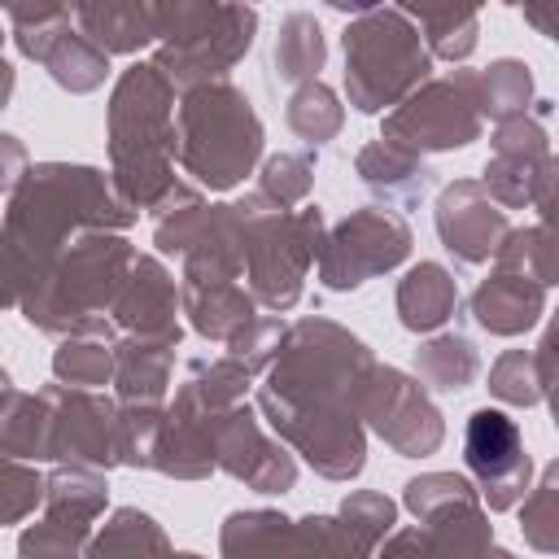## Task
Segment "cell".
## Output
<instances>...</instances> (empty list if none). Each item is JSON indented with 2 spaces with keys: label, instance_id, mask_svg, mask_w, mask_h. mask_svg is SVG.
Instances as JSON below:
<instances>
[{
  "label": "cell",
  "instance_id": "6da1fadb",
  "mask_svg": "<svg viewBox=\"0 0 559 559\" xmlns=\"http://www.w3.org/2000/svg\"><path fill=\"white\" fill-rule=\"evenodd\" d=\"M376 367L371 349L341 323L297 319L258 384V411L319 476L354 480L367 463L362 397Z\"/></svg>",
  "mask_w": 559,
  "mask_h": 559
},
{
  "label": "cell",
  "instance_id": "7a4b0ae2",
  "mask_svg": "<svg viewBox=\"0 0 559 559\" xmlns=\"http://www.w3.org/2000/svg\"><path fill=\"white\" fill-rule=\"evenodd\" d=\"M135 210L79 162H31L4 201V301L22 306L83 231H127Z\"/></svg>",
  "mask_w": 559,
  "mask_h": 559
},
{
  "label": "cell",
  "instance_id": "3957f363",
  "mask_svg": "<svg viewBox=\"0 0 559 559\" xmlns=\"http://www.w3.org/2000/svg\"><path fill=\"white\" fill-rule=\"evenodd\" d=\"M175 83L157 61H135L109 92V179L118 197L140 214H157L183 183L175 179L179 127Z\"/></svg>",
  "mask_w": 559,
  "mask_h": 559
},
{
  "label": "cell",
  "instance_id": "277c9868",
  "mask_svg": "<svg viewBox=\"0 0 559 559\" xmlns=\"http://www.w3.org/2000/svg\"><path fill=\"white\" fill-rule=\"evenodd\" d=\"M135 249L122 231H83L44 275V284L17 306L22 319L48 336H105L118 341L114 301L127 288Z\"/></svg>",
  "mask_w": 559,
  "mask_h": 559
},
{
  "label": "cell",
  "instance_id": "5b68a950",
  "mask_svg": "<svg viewBox=\"0 0 559 559\" xmlns=\"http://www.w3.org/2000/svg\"><path fill=\"white\" fill-rule=\"evenodd\" d=\"M179 166L210 192L236 188L262 157V118L236 83H201L179 92Z\"/></svg>",
  "mask_w": 559,
  "mask_h": 559
},
{
  "label": "cell",
  "instance_id": "8992f818",
  "mask_svg": "<svg viewBox=\"0 0 559 559\" xmlns=\"http://www.w3.org/2000/svg\"><path fill=\"white\" fill-rule=\"evenodd\" d=\"M345 96L358 114H393L428 83L432 52L397 4H371L345 26Z\"/></svg>",
  "mask_w": 559,
  "mask_h": 559
},
{
  "label": "cell",
  "instance_id": "52a82bcc",
  "mask_svg": "<svg viewBox=\"0 0 559 559\" xmlns=\"http://www.w3.org/2000/svg\"><path fill=\"white\" fill-rule=\"evenodd\" d=\"M245 223V280L258 306L284 314L301 301V284L323 245V210H280L262 192L236 201Z\"/></svg>",
  "mask_w": 559,
  "mask_h": 559
},
{
  "label": "cell",
  "instance_id": "ba28073f",
  "mask_svg": "<svg viewBox=\"0 0 559 559\" xmlns=\"http://www.w3.org/2000/svg\"><path fill=\"white\" fill-rule=\"evenodd\" d=\"M253 31L258 9L249 4H166V26L153 61L179 92L223 83L227 70L249 52Z\"/></svg>",
  "mask_w": 559,
  "mask_h": 559
},
{
  "label": "cell",
  "instance_id": "9c48e42d",
  "mask_svg": "<svg viewBox=\"0 0 559 559\" xmlns=\"http://www.w3.org/2000/svg\"><path fill=\"white\" fill-rule=\"evenodd\" d=\"M480 70H450L445 79H428L415 96L384 114L380 135L411 153H450L480 140Z\"/></svg>",
  "mask_w": 559,
  "mask_h": 559
},
{
  "label": "cell",
  "instance_id": "30bf717a",
  "mask_svg": "<svg viewBox=\"0 0 559 559\" xmlns=\"http://www.w3.org/2000/svg\"><path fill=\"white\" fill-rule=\"evenodd\" d=\"M13 44L22 57L48 70V79L74 96L96 92L109 74V52H100L74 22V4H9L4 9Z\"/></svg>",
  "mask_w": 559,
  "mask_h": 559
},
{
  "label": "cell",
  "instance_id": "8fae6325",
  "mask_svg": "<svg viewBox=\"0 0 559 559\" xmlns=\"http://www.w3.org/2000/svg\"><path fill=\"white\" fill-rule=\"evenodd\" d=\"M44 459L109 472L122 463V428L118 402L96 389L44 384Z\"/></svg>",
  "mask_w": 559,
  "mask_h": 559
},
{
  "label": "cell",
  "instance_id": "7c38bea8",
  "mask_svg": "<svg viewBox=\"0 0 559 559\" xmlns=\"http://www.w3.org/2000/svg\"><path fill=\"white\" fill-rule=\"evenodd\" d=\"M406 253H411L406 218L393 210L367 205V210H354L349 218H341L332 231H323L314 266H319V284L328 293H354L371 275L402 266Z\"/></svg>",
  "mask_w": 559,
  "mask_h": 559
},
{
  "label": "cell",
  "instance_id": "4fadbf2b",
  "mask_svg": "<svg viewBox=\"0 0 559 559\" xmlns=\"http://www.w3.org/2000/svg\"><path fill=\"white\" fill-rule=\"evenodd\" d=\"M463 459L467 472L476 476L480 502L489 511H511L528 498L533 489V459L524 450L520 424L498 411V406H480L467 415L463 428Z\"/></svg>",
  "mask_w": 559,
  "mask_h": 559
},
{
  "label": "cell",
  "instance_id": "5bb4252c",
  "mask_svg": "<svg viewBox=\"0 0 559 559\" xmlns=\"http://www.w3.org/2000/svg\"><path fill=\"white\" fill-rule=\"evenodd\" d=\"M362 419L402 459H424L445 441V419L432 406L424 380L406 376L402 367H376L362 397Z\"/></svg>",
  "mask_w": 559,
  "mask_h": 559
},
{
  "label": "cell",
  "instance_id": "9a60e30c",
  "mask_svg": "<svg viewBox=\"0 0 559 559\" xmlns=\"http://www.w3.org/2000/svg\"><path fill=\"white\" fill-rule=\"evenodd\" d=\"M214 459L227 476L245 480L253 493H288L297 485V463L293 454L266 437L262 419L240 402L218 415L214 424Z\"/></svg>",
  "mask_w": 559,
  "mask_h": 559
},
{
  "label": "cell",
  "instance_id": "2e32d148",
  "mask_svg": "<svg viewBox=\"0 0 559 559\" xmlns=\"http://www.w3.org/2000/svg\"><path fill=\"white\" fill-rule=\"evenodd\" d=\"M437 236L445 245V253H454V262L463 266H480L489 258H498V249L511 236L507 210L485 192L480 179H454L441 188L437 210H432Z\"/></svg>",
  "mask_w": 559,
  "mask_h": 559
},
{
  "label": "cell",
  "instance_id": "e0dca14e",
  "mask_svg": "<svg viewBox=\"0 0 559 559\" xmlns=\"http://www.w3.org/2000/svg\"><path fill=\"white\" fill-rule=\"evenodd\" d=\"M223 411H214L188 380L179 384L175 402L166 406L162 419V437H157V454H153V472L175 476V480H201L218 467L214 459V424Z\"/></svg>",
  "mask_w": 559,
  "mask_h": 559
},
{
  "label": "cell",
  "instance_id": "ac0fdd59",
  "mask_svg": "<svg viewBox=\"0 0 559 559\" xmlns=\"http://www.w3.org/2000/svg\"><path fill=\"white\" fill-rule=\"evenodd\" d=\"M546 157H550L546 127L533 114L498 122L493 140H489V162H485L480 183L502 210H524V205H533V188H537V175H542Z\"/></svg>",
  "mask_w": 559,
  "mask_h": 559
},
{
  "label": "cell",
  "instance_id": "d6986e66",
  "mask_svg": "<svg viewBox=\"0 0 559 559\" xmlns=\"http://www.w3.org/2000/svg\"><path fill=\"white\" fill-rule=\"evenodd\" d=\"M179 306H183V293L175 288V275L162 266V258L153 253H140L131 275H127V288L122 297L114 301V328L122 336H162V341H179L183 328H179Z\"/></svg>",
  "mask_w": 559,
  "mask_h": 559
},
{
  "label": "cell",
  "instance_id": "ffe728a7",
  "mask_svg": "<svg viewBox=\"0 0 559 559\" xmlns=\"http://www.w3.org/2000/svg\"><path fill=\"white\" fill-rule=\"evenodd\" d=\"M533 210L542 214V223L511 227L493 262L498 271H520V275H533L542 288H550L559 284V157H546L533 188Z\"/></svg>",
  "mask_w": 559,
  "mask_h": 559
},
{
  "label": "cell",
  "instance_id": "44dd1931",
  "mask_svg": "<svg viewBox=\"0 0 559 559\" xmlns=\"http://www.w3.org/2000/svg\"><path fill=\"white\" fill-rule=\"evenodd\" d=\"M223 559H314L310 524L280 511H231L218 528Z\"/></svg>",
  "mask_w": 559,
  "mask_h": 559
},
{
  "label": "cell",
  "instance_id": "7402d4cb",
  "mask_svg": "<svg viewBox=\"0 0 559 559\" xmlns=\"http://www.w3.org/2000/svg\"><path fill=\"white\" fill-rule=\"evenodd\" d=\"M546 314V288L520 271H493L472 293V319L489 336H520Z\"/></svg>",
  "mask_w": 559,
  "mask_h": 559
},
{
  "label": "cell",
  "instance_id": "603a6c76",
  "mask_svg": "<svg viewBox=\"0 0 559 559\" xmlns=\"http://www.w3.org/2000/svg\"><path fill=\"white\" fill-rule=\"evenodd\" d=\"M79 31L100 52H140L144 44L162 39L166 4H140V0H105V4H74Z\"/></svg>",
  "mask_w": 559,
  "mask_h": 559
},
{
  "label": "cell",
  "instance_id": "cb8c5ba5",
  "mask_svg": "<svg viewBox=\"0 0 559 559\" xmlns=\"http://www.w3.org/2000/svg\"><path fill=\"white\" fill-rule=\"evenodd\" d=\"M175 345L179 341H162V336H118V345H114L118 406H162L166 402L170 371H175Z\"/></svg>",
  "mask_w": 559,
  "mask_h": 559
},
{
  "label": "cell",
  "instance_id": "d4e9b609",
  "mask_svg": "<svg viewBox=\"0 0 559 559\" xmlns=\"http://www.w3.org/2000/svg\"><path fill=\"white\" fill-rule=\"evenodd\" d=\"M354 170H358V179H362L376 197H384L389 205H419V197H424L428 183H432L428 162H424L419 153H411V148L384 140V135L358 148Z\"/></svg>",
  "mask_w": 559,
  "mask_h": 559
},
{
  "label": "cell",
  "instance_id": "484cf974",
  "mask_svg": "<svg viewBox=\"0 0 559 559\" xmlns=\"http://www.w3.org/2000/svg\"><path fill=\"white\" fill-rule=\"evenodd\" d=\"M183 314L192 323V332H201L205 341H231L236 332H245L258 314H253V293L240 288L236 280H183Z\"/></svg>",
  "mask_w": 559,
  "mask_h": 559
},
{
  "label": "cell",
  "instance_id": "4316f807",
  "mask_svg": "<svg viewBox=\"0 0 559 559\" xmlns=\"http://www.w3.org/2000/svg\"><path fill=\"white\" fill-rule=\"evenodd\" d=\"M459 306V284L441 262H415L397 284V323L406 332H437Z\"/></svg>",
  "mask_w": 559,
  "mask_h": 559
},
{
  "label": "cell",
  "instance_id": "83f0119b",
  "mask_svg": "<svg viewBox=\"0 0 559 559\" xmlns=\"http://www.w3.org/2000/svg\"><path fill=\"white\" fill-rule=\"evenodd\" d=\"M170 542L162 524L140 507H118L109 524L92 537L83 559H170Z\"/></svg>",
  "mask_w": 559,
  "mask_h": 559
},
{
  "label": "cell",
  "instance_id": "f1b7e54d",
  "mask_svg": "<svg viewBox=\"0 0 559 559\" xmlns=\"http://www.w3.org/2000/svg\"><path fill=\"white\" fill-rule=\"evenodd\" d=\"M323 57H328V39H323V26L314 13L297 9L280 22V35H275V79L280 83H314L319 70H323Z\"/></svg>",
  "mask_w": 559,
  "mask_h": 559
},
{
  "label": "cell",
  "instance_id": "f546056e",
  "mask_svg": "<svg viewBox=\"0 0 559 559\" xmlns=\"http://www.w3.org/2000/svg\"><path fill=\"white\" fill-rule=\"evenodd\" d=\"M415 376L424 380V389L437 393H459L480 376V354L467 336L459 332H441L432 341H424L415 349Z\"/></svg>",
  "mask_w": 559,
  "mask_h": 559
},
{
  "label": "cell",
  "instance_id": "4dcf8cb0",
  "mask_svg": "<svg viewBox=\"0 0 559 559\" xmlns=\"http://www.w3.org/2000/svg\"><path fill=\"white\" fill-rule=\"evenodd\" d=\"M92 524L96 520L44 507V515L17 537V559H83L96 537Z\"/></svg>",
  "mask_w": 559,
  "mask_h": 559
},
{
  "label": "cell",
  "instance_id": "1f68e13d",
  "mask_svg": "<svg viewBox=\"0 0 559 559\" xmlns=\"http://www.w3.org/2000/svg\"><path fill=\"white\" fill-rule=\"evenodd\" d=\"M114 345L118 341H105V336H66L52 354V380L70 389L114 384V367H118Z\"/></svg>",
  "mask_w": 559,
  "mask_h": 559
},
{
  "label": "cell",
  "instance_id": "d6a6232c",
  "mask_svg": "<svg viewBox=\"0 0 559 559\" xmlns=\"http://www.w3.org/2000/svg\"><path fill=\"white\" fill-rule=\"evenodd\" d=\"M406 17L424 31V44L441 61H467L480 39L476 9H406Z\"/></svg>",
  "mask_w": 559,
  "mask_h": 559
},
{
  "label": "cell",
  "instance_id": "836d02e7",
  "mask_svg": "<svg viewBox=\"0 0 559 559\" xmlns=\"http://www.w3.org/2000/svg\"><path fill=\"white\" fill-rule=\"evenodd\" d=\"M533 105V74L515 57H498L480 70V114L493 122L524 118Z\"/></svg>",
  "mask_w": 559,
  "mask_h": 559
},
{
  "label": "cell",
  "instance_id": "e575fe53",
  "mask_svg": "<svg viewBox=\"0 0 559 559\" xmlns=\"http://www.w3.org/2000/svg\"><path fill=\"white\" fill-rule=\"evenodd\" d=\"M288 127L297 140H306L310 148L328 144L332 135H341L345 127V109L336 100V92L328 83H301L293 96H288Z\"/></svg>",
  "mask_w": 559,
  "mask_h": 559
},
{
  "label": "cell",
  "instance_id": "d590c367",
  "mask_svg": "<svg viewBox=\"0 0 559 559\" xmlns=\"http://www.w3.org/2000/svg\"><path fill=\"white\" fill-rule=\"evenodd\" d=\"M520 533L537 555H559V459L542 467V480L520 502Z\"/></svg>",
  "mask_w": 559,
  "mask_h": 559
},
{
  "label": "cell",
  "instance_id": "8d00e7d4",
  "mask_svg": "<svg viewBox=\"0 0 559 559\" xmlns=\"http://www.w3.org/2000/svg\"><path fill=\"white\" fill-rule=\"evenodd\" d=\"M188 384L214 406V411H231L245 402L249 384H253V371L245 362H236L231 354H218V358H192L188 362Z\"/></svg>",
  "mask_w": 559,
  "mask_h": 559
},
{
  "label": "cell",
  "instance_id": "74e56055",
  "mask_svg": "<svg viewBox=\"0 0 559 559\" xmlns=\"http://www.w3.org/2000/svg\"><path fill=\"white\" fill-rule=\"evenodd\" d=\"M314 183V153H275L258 175V192L280 210H301Z\"/></svg>",
  "mask_w": 559,
  "mask_h": 559
},
{
  "label": "cell",
  "instance_id": "f35d334b",
  "mask_svg": "<svg viewBox=\"0 0 559 559\" xmlns=\"http://www.w3.org/2000/svg\"><path fill=\"white\" fill-rule=\"evenodd\" d=\"M489 393L498 402H507V406H537L546 397V389H542L533 349H507V354H498V362L489 367Z\"/></svg>",
  "mask_w": 559,
  "mask_h": 559
},
{
  "label": "cell",
  "instance_id": "ab89813d",
  "mask_svg": "<svg viewBox=\"0 0 559 559\" xmlns=\"http://www.w3.org/2000/svg\"><path fill=\"white\" fill-rule=\"evenodd\" d=\"M284 336H288V323H284L280 314H258L245 332H236V336L227 341V354H231L236 362H245L253 376H266L271 362H275L280 349H284Z\"/></svg>",
  "mask_w": 559,
  "mask_h": 559
},
{
  "label": "cell",
  "instance_id": "60d3db41",
  "mask_svg": "<svg viewBox=\"0 0 559 559\" xmlns=\"http://www.w3.org/2000/svg\"><path fill=\"white\" fill-rule=\"evenodd\" d=\"M166 406H118V428H122V463L127 467H148L157 454Z\"/></svg>",
  "mask_w": 559,
  "mask_h": 559
},
{
  "label": "cell",
  "instance_id": "b9f144b4",
  "mask_svg": "<svg viewBox=\"0 0 559 559\" xmlns=\"http://www.w3.org/2000/svg\"><path fill=\"white\" fill-rule=\"evenodd\" d=\"M48 498V476L22 459H4V524H22Z\"/></svg>",
  "mask_w": 559,
  "mask_h": 559
},
{
  "label": "cell",
  "instance_id": "7bdbcfd3",
  "mask_svg": "<svg viewBox=\"0 0 559 559\" xmlns=\"http://www.w3.org/2000/svg\"><path fill=\"white\" fill-rule=\"evenodd\" d=\"M341 515H345L349 524H358L371 542H384V537L393 533V524H397V502L384 498V493H376V489H354V493L341 502Z\"/></svg>",
  "mask_w": 559,
  "mask_h": 559
},
{
  "label": "cell",
  "instance_id": "ee69618b",
  "mask_svg": "<svg viewBox=\"0 0 559 559\" xmlns=\"http://www.w3.org/2000/svg\"><path fill=\"white\" fill-rule=\"evenodd\" d=\"M533 358H537V376H542V384H546V380L559 371V310H555V319H550L542 345L533 349Z\"/></svg>",
  "mask_w": 559,
  "mask_h": 559
},
{
  "label": "cell",
  "instance_id": "f6af8a7d",
  "mask_svg": "<svg viewBox=\"0 0 559 559\" xmlns=\"http://www.w3.org/2000/svg\"><path fill=\"white\" fill-rule=\"evenodd\" d=\"M520 13H524V22L537 35H546L550 44H559V4H520Z\"/></svg>",
  "mask_w": 559,
  "mask_h": 559
},
{
  "label": "cell",
  "instance_id": "bcb514c9",
  "mask_svg": "<svg viewBox=\"0 0 559 559\" xmlns=\"http://www.w3.org/2000/svg\"><path fill=\"white\" fill-rule=\"evenodd\" d=\"M22 175H26L22 170V144H17V135H4V192H13Z\"/></svg>",
  "mask_w": 559,
  "mask_h": 559
},
{
  "label": "cell",
  "instance_id": "7dc6e473",
  "mask_svg": "<svg viewBox=\"0 0 559 559\" xmlns=\"http://www.w3.org/2000/svg\"><path fill=\"white\" fill-rule=\"evenodd\" d=\"M542 389H546V397H550V419H555V428H559V371H555Z\"/></svg>",
  "mask_w": 559,
  "mask_h": 559
},
{
  "label": "cell",
  "instance_id": "c3c4849f",
  "mask_svg": "<svg viewBox=\"0 0 559 559\" xmlns=\"http://www.w3.org/2000/svg\"><path fill=\"white\" fill-rule=\"evenodd\" d=\"M170 559H201V555H197V550H175Z\"/></svg>",
  "mask_w": 559,
  "mask_h": 559
},
{
  "label": "cell",
  "instance_id": "681fc988",
  "mask_svg": "<svg viewBox=\"0 0 559 559\" xmlns=\"http://www.w3.org/2000/svg\"><path fill=\"white\" fill-rule=\"evenodd\" d=\"M489 559H520V555H511V550H498V546H493V555H489Z\"/></svg>",
  "mask_w": 559,
  "mask_h": 559
}]
</instances>
